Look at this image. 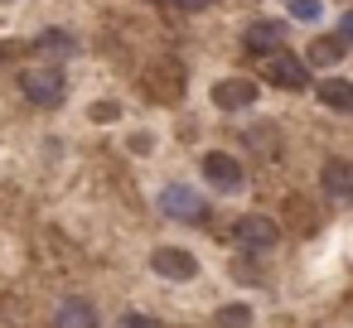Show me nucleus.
I'll use <instances>...</instances> for the list:
<instances>
[{
  "label": "nucleus",
  "mask_w": 353,
  "mask_h": 328,
  "mask_svg": "<svg viewBox=\"0 0 353 328\" xmlns=\"http://www.w3.org/2000/svg\"><path fill=\"white\" fill-rule=\"evenodd\" d=\"M232 241H237L242 251L261 256V251H271V246L281 241V227H276L271 217H261V212H247V217H237V227H232Z\"/></svg>",
  "instance_id": "nucleus-3"
},
{
  "label": "nucleus",
  "mask_w": 353,
  "mask_h": 328,
  "mask_svg": "<svg viewBox=\"0 0 353 328\" xmlns=\"http://www.w3.org/2000/svg\"><path fill=\"white\" fill-rule=\"evenodd\" d=\"M343 54H348V39H343V34H319V39H310L305 63H314V68H334V63H343Z\"/></svg>",
  "instance_id": "nucleus-10"
},
{
  "label": "nucleus",
  "mask_w": 353,
  "mask_h": 328,
  "mask_svg": "<svg viewBox=\"0 0 353 328\" xmlns=\"http://www.w3.org/2000/svg\"><path fill=\"white\" fill-rule=\"evenodd\" d=\"M314 97L329 107V111H353V83L348 78H324L314 87Z\"/></svg>",
  "instance_id": "nucleus-11"
},
{
  "label": "nucleus",
  "mask_w": 353,
  "mask_h": 328,
  "mask_svg": "<svg viewBox=\"0 0 353 328\" xmlns=\"http://www.w3.org/2000/svg\"><path fill=\"white\" fill-rule=\"evenodd\" d=\"M266 83H276V87H285V92H300V87H310V68H305L295 54L276 49V54H266Z\"/></svg>",
  "instance_id": "nucleus-4"
},
{
  "label": "nucleus",
  "mask_w": 353,
  "mask_h": 328,
  "mask_svg": "<svg viewBox=\"0 0 353 328\" xmlns=\"http://www.w3.org/2000/svg\"><path fill=\"white\" fill-rule=\"evenodd\" d=\"M339 34H343V39H348V44H353V10H348V15H343V30H339Z\"/></svg>",
  "instance_id": "nucleus-18"
},
{
  "label": "nucleus",
  "mask_w": 353,
  "mask_h": 328,
  "mask_svg": "<svg viewBox=\"0 0 353 328\" xmlns=\"http://www.w3.org/2000/svg\"><path fill=\"white\" fill-rule=\"evenodd\" d=\"M290 15L295 20H319V0H290Z\"/></svg>",
  "instance_id": "nucleus-16"
},
{
  "label": "nucleus",
  "mask_w": 353,
  "mask_h": 328,
  "mask_svg": "<svg viewBox=\"0 0 353 328\" xmlns=\"http://www.w3.org/2000/svg\"><path fill=\"white\" fill-rule=\"evenodd\" d=\"M179 6H189V10H199V6H208V0H179Z\"/></svg>",
  "instance_id": "nucleus-19"
},
{
  "label": "nucleus",
  "mask_w": 353,
  "mask_h": 328,
  "mask_svg": "<svg viewBox=\"0 0 353 328\" xmlns=\"http://www.w3.org/2000/svg\"><path fill=\"white\" fill-rule=\"evenodd\" d=\"M213 102H218V111H247L256 102V83L252 78H223L213 87Z\"/></svg>",
  "instance_id": "nucleus-7"
},
{
  "label": "nucleus",
  "mask_w": 353,
  "mask_h": 328,
  "mask_svg": "<svg viewBox=\"0 0 353 328\" xmlns=\"http://www.w3.org/2000/svg\"><path fill=\"white\" fill-rule=\"evenodd\" d=\"M54 328H97V309L88 299H68V304H59Z\"/></svg>",
  "instance_id": "nucleus-12"
},
{
  "label": "nucleus",
  "mask_w": 353,
  "mask_h": 328,
  "mask_svg": "<svg viewBox=\"0 0 353 328\" xmlns=\"http://www.w3.org/2000/svg\"><path fill=\"white\" fill-rule=\"evenodd\" d=\"M34 49H39V54H73V49H78V39H73V34H63V30H49V34H39V39H34Z\"/></svg>",
  "instance_id": "nucleus-13"
},
{
  "label": "nucleus",
  "mask_w": 353,
  "mask_h": 328,
  "mask_svg": "<svg viewBox=\"0 0 353 328\" xmlns=\"http://www.w3.org/2000/svg\"><path fill=\"white\" fill-rule=\"evenodd\" d=\"M319 184L334 203H353V160H329L319 169Z\"/></svg>",
  "instance_id": "nucleus-8"
},
{
  "label": "nucleus",
  "mask_w": 353,
  "mask_h": 328,
  "mask_svg": "<svg viewBox=\"0 0 353 328\" xmlns=\"http://www.w3.org/2000/svg\"><path fill=\"white\" fill-rule=\"evenodd\" d=\"M203 179H208V184H213L218 193H242V184H247L242 164H237L232 155H223V150L203 155Z\"/></svg>",
  "instance_id": "nucleus-5"
},
{
  "label": "nucleus",
  "mask_w": 353,
  "mask_h": 328,
  "mask_svg": "<svg viewBox=\"0 0 353 328\" xmlns=\"http://www.w3.org/2000/svg\"><path fill=\"white\" fill-rule=\"evenodd\" d=\"M117 328H160V318H150V314H121Z\"/></svg>",
  "instance_id": "nucleus-15"
},
{
  "label": "nucleus",
  "mask_w": 353,
  "mask_h": 328,
  "mask_svg": "<svg viewBox=\"0 0 353 328\" xmlns=\"http://www.w3.org/2000/svg\"><path fill=\"white\" fill-rule=\"evenodd\" d=\"M242 44H247L252 54H276V49L285 44V25H281V20H256V25L242 34Z\"/></svg>",
  "instance_id": "nucleus-9"
},
{
  "label": "nucleus",
  "mask_w": 353,
  "mask_h": 328,
  "mask_svg": "<svg viewBox=\"0 0 353 328\" xmlns=\"http://www.w3.org/2000/svg\"><path fill=\"white\" fill-rule=\"evenodd\" d=\"M20 92L34 102V107H59L63 102V92H68V78H63V68L59 63H39V68H30L25 78H20Z\"/></svg>",
  "instance_id": "nucleus-1"
},
{
  "label": "nucleus",
  "mask_w": 353,
  "mask_h": 328,
  "mask_svg": "<svg viewBox=\"0 0 353 328\" xmlns=\"http://www.w3.org/2000/svg\"><path fill=\"white\" fill-rule=\"evenodd\" d=\"M160 212H165L170 222H203V217H208V203H203L199 188L170 184V188H160Z\"/></svg>",
  "instance_id": "nucleus-2"
},
{
  "label": "nucleus",
  "mask_w": 353,
  "mask_h": 328,
  "mask_svg": "<svg viewBox=\"0 0 353 328\" xmlns=\"http://www.w3.org/2000/svg\"><path fill=\"white\" fill-rule=\"evenodd\" d=\"M92 121H117V102H102V107H92Z\"/></svg>",
  "instance_id": "nucleus-17"
},
{
  "label": "nucleus",
  "mask_w": 353,
  "mask_h": 328,
  "mask_svg": "<svg viewBox=\"0 0 353 328\" xmlns=\"http://www.w3.org/2000/svg\"><path fill=\"white\" fill-rule=\"evenodd\" d=\"M150 270L165 275V280H194V275H199V261H194L184 246H160V251L150 256Z\"/></svg>",
  "instance_id": "nucleus-6"
},
{
  "label": "nucleus",
  "mask_w": 353,
  "mask_h": 328,
  "mask_svg": "<svg viewBox=\"0 0 353 328\" xmlns=\"http://www.w3.org/2000/svg\"><path fill=\"white\" fill-rule=\"evenodd\" d=\"M252 323V309L247 304H228V309H218V328H247Z\"/></svg>",
  "instance_id": "nucleus-14"
}]
</instances>
